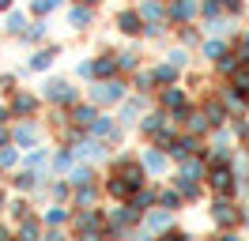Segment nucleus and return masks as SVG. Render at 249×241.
<instances>
[{"mask_svg": "<svg viewBox=\"0 0 249 241\" xmlns=\"http://www.w3.org/2000/svg\"><path fill=\"white\" fill-rule=\"evenodd\" d=\"M91 98L98 105H117L124 98V83H121V79H113V75H109V79H98V83L91 87Z\"/></svg>", "mask_w": 249, "mask_h": 241, "instance_id": "nucleus-1", "label": "nucleus"}, {"mask_svg": "<svg viewBox=\"0 0 249 241\" xmlns=\"http://www.w3.org/2000/svg\"><path fill=\"white\" fill-rule=\"evenodd\" d=\"M42 94H46L49 102H57V105H72V102L79 98V90L72 87V83H64V79H49Z\"/></svg>", "mask_w": 249, "mask_h": 241, "instance_id": "nucleus-2", "label": "nucleus"}, {"mask_svg": "<svg viewBox=\"0 0 249 241\" xmlns=\"http://www.w3.org/2000/svg\"><path fill=\"white\" fill-rule=\"evenodd\" d=\"M72 226H76V234H79V238H98V234H106V230H102V215H98V211H91V207H87V211H79Z\"/></svg>", "mask_w": 249, "mask_h": 241, "instance_id": "nucleus-3", "label": "nucleus"}, {"mask_svg": "<svg viewBox=\"0 0 249 241\" xmlns=\"http://www.w3.org/2000/svg\"><path fill=\"white\" fill-rule=\"evenodd\" d=\"M212 219H215V223L227 230V226H238V223H242V211L234 207V204H227V200L219 196V200H215V207H212Z\"/></svg>", "mask_w": 249, "mask_h": 241, "instance_id": "nucleus-4", "label": "nucleus"}, {"mask_svg": "<svg viewBox=\"0 0 249 241\" xmlns=\"http://www.w3.org/2000/svg\"><path fill=\"white\" fill-rule=\"evenodd\" d=\"M208 185H212V192L227 196L234 189V173L227 170V166H212V177H208Z\"/></svg>", "mask_w": 249, "mask_h": 241, "instance_id": "nucleus-5", "label": "nucleus"}, {"mask_svg": "<svg viewBox=\"0 0 249 241\" xmlns=\"http://www.w3.org/2000/svg\"><path fill=\"white\" fill-rule=\"evenodd\" d=\"M106 192L113 196V200H132V192H136V185L124 177V173H113V177L106 181Z\"/></svg>", "mask_w": 249, "mask_h": 241, "instance_id": "nucleus-6", "label": "nucleus"}, {"mask_svg": "<svg viewBox=\"0 0 249 241\" xmlns=\"http://www.w3.org/2000/svg\"><path fill=\"white\" fill-rule=\"evenodd\" d=\"M117 27H121L128 38H136V34L143 30V15H140V8H136V12H132V8H128V12H121V15H117Z\"/></svg>", "mask_w": 249, "mask_h": 241, "instance_id": "nucleus-7", "label": "nucleus"}, {"mask_svg": "<svg viewBox=\"0 0 249 241\" xmlns=\"http://www.w3.org/2000/svg\"><path fill=\"white\" fill-rule=\"evenodd\" d=\"M91 132L98 136V139H109V143H113V139H121V124H117V120H109V117H98L91 124Z\"/></svg>", "mask_w": 249, "mask_h": 241, "instance_id": "nucleus-8", "label": "nucleus"}, {"mask_svg": "<svg viewBox=\"0 0 249 241\" xmlns=\"http://www.w3.org/2000/svg\"><path fill=\"white\" fill-rule=\"evenodd\" d=\"M166 155H170L166 147H147L143 151V166H147L151 173H162V170H166Z\"/></svg>", "mask_w": 249, "mask_h": 241, "instance_id": "nucleus-9", "label": "nucleus"}, {"mask_svg": "<svg viewBox=\"0 0 249 241\" xmlns=\"http://www.w3.org/2000/svg\"><path fill=\"white\" fill-rule=\"evenodd\" d=\"M159 98H162V105H166V109L185 113V90H178L174 83H170V87H162V94H159Z\"/></svg>", "mask_w": 249, "mask_h": 241, "instance_id": "nucleus-10", "label": "nucleus"}, {"mask_svg": "<svg viewBox=\"0 0 249 241\" xmlns=\"http://www.w3.org/2000/svg\"><path fill=\"white\" fill-rule=\"evenodd\" d=\"M91 19H94L91 4H76V8L68 12V23H72L76 30H87V27H91Z\"/></svg>", "mask_w": 249, "mask_h": 241, "instance_id": "nucleus-11", "label": "nucleus"}, {"mask_svg": "<svg viewBox=\"0 0 249 241\" xmlns=\"http://www.w3.org/2000/svg\"><path fill=\"white\" fill-rule=\"evenodd\" d=\"M170 223H174V211L170 207H155L151 215H147V230H170Z\"/></svg>", "mask_w": 249, "mask_h": 241, "instance_id": "nucleus-12", "label": "nucleus"}, {"mask_svg": "<svg viewBox=\"0 0 249 241\" xmlns=\"http://www.w3.org/2000/svg\"><path fill=\"white\" fill-rule=\"evenodd\" d=\"M117 68H121V64H117V53H102V57L94 60V75H98V79H109Z\"/></svg>", "mask_w": 249, "mask_h": 241, "instance_id": "nucleus-13", "label": "nucleus"}, {"mask_svg": "<svg viewBox=\"0 0 249 241\" xmlns=\"http://www.w3.org/2000/svg\"><path fill=\"white\" fill-rule=\"evenodd\" d=\"M12 109H16L19 117H34V113H38V98L23 90V94H16V102H12Z\"/></svg>", "mask_w": 249, "mask_h": 241, "instance_id": "nucleus-14", "label": "nucleus"}, {"mask_svg": "<svg viewBox=\"0 0 249 241\" xmlns=\"http://www.w3.org/2000/svg\"><path fill=\"white\" fill-rule=\"evenodd\" d=\"M94 120H98V109H94V105H76V109H72V124H76V128H91Z\"/></svg>", "mask_w": 249, "mask_h": 241, "instance_id": "nucleus-15", "label": "nucleus"}, {"mask_svg": "<svg viewBox=\"0 0 249 241\" xmlns=\"http://www.w3.org/2000/svg\"><path fill=\"white\" fill-rule=\"evenodd\" d=\"M174 185H178V192L185 196V200H196V196H200V181L189 177V173H178V177H174Z\"/></svg>", "mask_w": 249, "mask_h": 241, "instance_id": "nucleus-16", "label": "nucleus"}, {"mask_svg": "<svg viewBox=\"0 0 249 241\" xmlns=\"http://www.w3.org/2000/svg\"><path fill=\"white\" fill-rule=\"evenodd\" d=\"M143 105H147V98H132V102L121 105V124H136L143 113Z\"/></svg>", "mask_w": 249, "mask_h": 241, "instance_id": "nucleus-17", "label": "nucleus"}, {"mask_svg": "<svg viewBox=\"0 0 249 241\" xmlns=\"http://www.w3.org/2000/svg\"><path fill=\"white\" fill-rule=\"evenodd\" d=\"M208 30H212V34H238V27H234V19L231 15H212V19H208Z\"/></svg>", "mask_w": 249, "mask_h": 241, "instance_id": "nucleus-18", "label": "nucleus"}, {"mask_svg": "<svg viewBox=\"0 0 249 241\" xmlns=\"http://www.w3.org/2000/svg\"><path fill=\"white\" fill-rule=\"evenodd\" d=\"M136 219H140V211H136V207H132V211H121V207L109 211V226H113V230H124V226H132Z\"/></svg>", "mask_w": 249, "mask_h": 241, "instance_id": "nucleus-19", "label": "nucleus"}, {"mask_svg": "<svg viewBox=\"0 0 249 241\" xmlns=\"http://www.w3.org/2000/svg\"><path fill=\"white\" fill-rule=\"evenodd\" d=\"M53 60H57V45H49V49H38V53L31 57V68H34V72H46Z\"/></svg>", "mask_w": 249, "mask_h": 241, "instance_id": "nucleus-20", "label": "nucleus"}, {"mask_svg": "<svg viewBox=\"0 0 249 241\" xmlns=\"http://www.w3.org/2000/svg\"><path fill=\"white\" fill-rule=\"evenodd\" d=\"M166 15H170V19H193V15H196V0H174Z\"/></svg>", "mask_w": 249, "mask_h": 241, "instance_id": "nucleus-21", "label": "nucleus"}, {"mask_svg": "<svg viewBox=\"0 0 249 241\" xmlns=\"http://www.w3.org/2000/svg\"><path fill=\"white\" fill-rule=\"evenodd\" d=\"M155 83H159V87L178 83V64H170V60H166V64H159V68H155Z\"/></svg>", "mask_w": 249, "mask_h": 241, "instance_id": "nucleus-22", "label": "nucleus"}, {"mask_svg": "<svg viewBox=\"0 0 249 241\" xmlns=\"http://www.w3.org/2000/svg\"><path fill=\"white\" fill-rule=\"evenodd\" d=\"M16 143L19 147H34V143H38V124H19L16 128Z\"/></svg>", "mask_w": 249, "mask_h": 241, "instance_id": "nucleus-23", "label": "nucleus"}, {"mask_svg": "<svg viewBox=\"0 0 249 241\" xmlns=\"http://www.w3.org/2000/svg\"><path fill=\"white\" fill-rule=\"evenodd\" d=\"M162 128H166V113H147V117L140 120V132H147V136L162 132Z\"/></svg>", "mask_w": 249, "mask_h": 241, "instance_id": "nucleus-24", "label": "nucleus"}, {"mask_svg": "<svg viewBox=\"0 0 249 241\" xmlns=\"http://www.w3.org/2000/svg\"><path fill=\"white\" fill-rule=\"evenodd\" d=\"M140 15H143V23H162V8H159V0H143L140 4Z\"/></svg>", "mask_w": 249, "mask_h": 241, "instance_id": "nucleus-25", "label": "nucleus"}, {"mask_svg": "<svg viewBox=\"0 0 249 241\" xmlns=\"http://www.w3.org/2000/svg\"><path fill=\"white\" fill-rule=\"evenodd\" d=\"M76 158H102L106 151H102V143H94V139H87V143H76Z\"/></svg>", "mask_w": 249, "mask_h": 241, "instance_id": "nucleus-26", "label": "nucleus"}, {"mask_svg": "<svg viewBox=\"0 0 249 241\" xmlns=\"http://www.w3.org/2000/svg\"><path fill=\"white\" fill-rule=\"evenodd\" d=\"M227 109H231V105L219 98V102H208V109H204V113L212 117V124H223V120H227Z\"/></svg>", "mask_w": 249, "mask_h": 241, "instance_id": "nucleus-27", "label": "nucleus"}, {"mask_svg": "<svg viewBox=\"0 0 249 241\" xmlns=\"http://www.w3.org/2000/svg\"><path fill=\"white\" fill-rule=\"evenodd\" d=\"M68 181H72V185H91V181H94V170H91V166H76V170L68 173Z\"/></svg>", "mask_w": 249, "mask_h": 241, "instance_id": "nucleus-28", "label": "nucleus"}, {"mask_svg": "<svg viewBox=\"0 0 249 241\" xmlns=\"http://www.w3.org/2000/svg\"><path fill=\"white\" fill-rule=\"evenodd\" d=\"M12 185H16L19 192H27V189H34V185H38V173L23 170V173H16V177H12Z\"/></svg>", "mask_w": 249, "mask_h": 241, "instance_id": "nucleus-29", "label": "nucleus"}, {"mask_svg": "<svg viewBox=\"0 0 249 241\" xmlns=\"http://www.w3.org/2000/svg\"><path fill=\"white\" fill-rule=\"evenodd\" d=\"M8 30H12V34H16V38H23V34H27V15L23 12H12V19H8Z\"/></svg>", "mask_w": 249, "mask_h": 241, "instance_id": "nucleus-30", "label": "nucleus"}, {"mask_svg": "<svg viewBox=\"0 0 249 241\" xmlns=\"http://www.w3.org/2000/svg\"><path fill=\"white\" fill-rule=\"evenodd\" d=\"M19 234H23L27 241H34L38 234H42V226H38V223L31 219V215H27V219H19Z\"/></svg>", "mask_w": 249, "mask_h": 241, "instance_id": "nucleus-31", "label": "nucleus"}, {"mask_svg": "<svg viewBox=\"0 0 249 241\" xmlns=\"http://www.w3.org/2000/svg\"><path fill=\"white\" fill-rule=\"evenodd\" d=\"M181 173H189V177H196V181H200L204 173H208V166H204V162H196V158H185V166H181Z\"/></svg>", "mask_w": 249, "mask_h": 241, "instance_id": "nucleus-32", "label": "nucleus"}, {"mask_svg": "<svg viewBox=\"0 0 249 241\" xmlns=\"http://www.w3.org/2000/svg\"><path fill=\"white\" fill-rule=\"evenodd\" d=\"M76 204L79 207H91L94 204V189L91 185H76Z\"/></svg>", "mask_w": 249, "mask_h": 241, "instance_id": "nucleus-33", "label": "nucleus"}, {"mask_svg": "<svg viewBox=\"0 0 249 241\" xmlns=\"http://www.w3.org/2000/svg\"><path fill=\"white\" fill-rule=\"evenodd\" d=\"M117 64H121V68H128V72H132V68L140 64V53H136V49H124V53H117Z\"/></svg>", "mask_w": 249, "mask_h": 241, "instance_id": "nucleus-34", "label": "nucleus"}, {"mask_svg": "<svg viewBox=\"0 0 249 241\" xmlns=\"http://www.w3.org/2000/svg\"><path fill=\"white\" fill-rule=\"evenodd\" d=\"M204 57H208V60L227 57V45H223V42H204Z\"/></svg>", "mask_w": 249, "mask_h": 241, "instance_id": "nucleus-35", "label": "nucleus"}, {"mask_svg": "<svg viewBox=\"0 0 249 241\" xmlns=\"http://www.w3.org/2000/svg\"><path fill=\"white\" fill-rule=\"evenodd\" d=\"M159 204H162V207H170V211H178V207H181V192H170V189H166V192L159 196Z\"/></svg>", "mask_w": 249, "mask_h": 241, "instance_id": "nucleus-36", "label": "nucleus"}, {"mask_svg": "<svg viewBox=\"0 0 249 241\" xmlns=\"http://www.w3.org/2000/svg\"><path fill=\"white\" fill-rule=\"evenodd\" d=\"M208 124H212L208 113H193V120H189V128H193V132H208Z\"/></svg>", "mask_w": 249, "mask_h": 241, "instance_id": "nucleus-37", "label": "nucleus"}, {"mask_svg": "<svg viewBox=\"0 0 249 241\" xmlns=\"http://www.w3.org/2000/svg\"><path fill=\"white\" fill-rule=\"evenodd\" d=\"M46 162H49V151H46V147H42V151H34L31 158H27V166H31V170H42Z\"/></svg>", "mask_w": 249, "mask_h": 241, "instance_id": "nucleus-38", "label": "nucleus"}, {"mask_svg": "<svg viewBox=\"0 0 249 241\" xmlns=\"http://www.w3.org/2000/svg\"><path fill=\"white\" fill-rule=\"evenodd\" d=\"M151 83H155V72H136V87H140V94H143V90H151Z\"/></svg>", "mask_w": 249, "mask_h": 241, "instance_id": "nucleus-39", "label": "nucleus"}, {"mask_svg": "<svg viewBox=\"0 0 249 241\" xmlns=\"http://www.w3.org/2000/svg\"><path fill=\"white\" fill-rule=\"evenodd\" d=\"M64 219H68V215H64L61 207H49V211H46V226H61Z\"/></svg>", "mask_w": 249, "mask_h": 241, "instance_id": "nucleus-40", "label": "nucleus"}, {"mask_svg": "<svg viewBox=\"0 0 249 241\" xmlns=\"http://www.w3.org/2000/svg\"><path fill=\"white\" fill-rule=\"evenodd\" d=\"M42 34H46V23H34V27L27 30V34H23V42H38Z\"/></svg>", "mask_w": 249, "mask_h": 241, "instance_id": "nucleus-41", "label": "nucleus"}, {"mask_svg": "<svg viewBox=\"0 0 249 241\" xmlns=\"http://www.w3.org/2000/svg\"><path fill=\"white\" fill-rule=\"evenodd\" d=\"M72 158H76V151H61L53 162H57V170H68V166H72Z\"/></svg>", "mask_w": 249, "mask_h": 241, "instance_id": "nucleus-42", "label": "nucleus"}, {"mask_svg": "<svg viewBox=\"0 0 249 241\" xmlns=\"http://www.w3.org/2000/svg\"><path fill=\"white\" fill-rule=\"evenodd\" d=\"M166 60H170V64H178V68H185V64H189V53H185V49H174Z\"/></svg>", "mask_w": 249, "mask_h": 241, "instance_id": "nucleus-43", "label": "nucleus"}, {"mask_svg": "<svg viewBox=\"0 0 249 241\" xmlns=\"http://www.w3.org/2000/svg\"><path fill=\"white\" fill-rule=\"evenodd\" d=\"M76 72L83 75V79H91V75H94V60H79V64H76Z\"/></svg>", "mask_w": 249, "mask_h": 241, "instance_id": "nucleus-44", "label": "nucleus"}, {"mask_svg": "<svg viewBox=\"0 0 249 241\" xmlns=\"http://www.w3.org/2000/svg\"><path fill=\"white\" fill-rule=\"evenodd\" d=\"M0 166H16V147H4V151H0Z\"/></svg>", "mask_w": 249, "mask_h": 241, "instance_id": "nucleus-45", "label": "nucleus"}, {"mask_svg": "<svg viewBox=\"0 0 249 241\" xmlns=\"http://www.w3.org/2000/svg\"><path fill=\"white\" fill-rule=\"evenodd\" d=\"M12 215H16V223H19V219H27V204H23V200L12 204Z\"/></svg>", "mask_w": 249, "mask_h": 241, "instance_id": "nucleus-46", "label": "nucleus"}, {"mask_svg": "<svg viewBox=\"0 0 249 241\" xmlns=\"http://www.w3.org/2000/svg\"><path fill=\"white\" fill-rule=\"evenodd\" d=\"M223 8H227L231 15H238V12H242V0H223Z\"/></svg>", "mask_w": 249, "mask_h": 241, "instance_id": "nucleus-47", "label": "nucleus"}, {"mask_svg": "<svg viewBox=\"0 0 249 241\" xmlns=\"http://www.w3.org/2000/svg\"><path fill=\"white\" fill-rule=\"evenodd\" d=\"M181 42L193 45V42H200V38H196V30H189V27H185V30H181Z\"/></svg>", "mask_w": 249, "mask_h": 241, "instance_id": "nucleus-48", "label": "nucleus"}, {"mask_svg": "<svg viewBox=\"0 0 249 241\" xmlns=\"http://www.w3.org/2000/svg\"><path fill=\"white\" fill-rule=\"evenodd\" d=\"M53 196H57V200H64V196H68V185H61V181H57V185H53Z\"/></svg>", "mask_w": 249, "mask_h": 241, "instance_id": "nucleus-49", "label": "nucleus"}, {"mask_svg": "<svg viewBox=\"0 0 249 241\" xmlns=\"http://www.w3.org/2000/svg\"><path fill=\"white\" fill-rule=\"evenodd\" d=\"M12 136H16V132H8V128H4V124H0V147H4V143H8V139H12Z\"/></svg>", "mask_w": 249, "mask_h": 241, "instance_id": "nucleus-50", "label": "nucleus"}, {"mask_svg": "<svg viewBox=\"0 0 249 241\" xmlns=\"http://www.w3.org/2000/svg\"><path fill=\"white\" fill-rule=\"evenodd\" d=\"M4 120H8V109H4V105H0V124H4Z\"/></svg>", "mask_w": 249, "mask_h": 241, "instance_id": "nucleus-51", "label": "nucleus"}, {"mask_svg": "<svg viewBox=\"0 0 249 241\" xmlns=\"http://www.w3.org/2000/svg\"><path fill=\"white\" fill-rule=\"evenodd\" d=\"M4 8H12V0H0V12H4Z\"/></svg>", "mask_w": 249, "mask_h": 241, "instance_id": "nucleus-52", "label": "nucleus"}, {"mask_svg": "<svg viewBox=\"0 0 249 241\" xmlns=\"http://www.w3.org/2000/svg\"><path fill=\"white\" fill-rule=\"evenodd\" d=\"M83 4H91V8H94V4H98V0H83Z\"/></svg>", "mask_w": 249, "mask_h": 241, "instance_id": "nucleus-53", "label": "nucleus"}, {"mask_svg": "<svg viewBox=\"0 0 249 241\" xmlns=\"http://www.w3.org/2000/svg\"><path fill=\"white\" fill-rule=\"evenodd\" d=\"M0 211H4V192H0Z\"/></svg>", "mask_w": 249, "mask_h": 241, "instance_id": "nucleus-54", "label": "nucleus"}, {"mask_svg": "<svg viewBox=\"0 0 249 241\" xmlns=\"http://www.w3.org/2000/svg\"><path fill=\"white\" fill-rule=\"evenodd\" d=\"M246 49H249V30H246Z\"/></svg>", "mask_w": 249, "mask_h": 241, "instance_id": "nucleus-55", "label": "nucleus"}, {"mask_svg": "<svg viewBox=\"0 0 249 241\" xmlns=\"http://www.w3.org/2000/svg\"><path fill=\"white\" fill-rule=\"evenodd\" d=\"M4 234H8V230H4V226H0V238H4Z\"/></svg>", "mask_w": 249, "mask_h": 241, "instance_id": "nucleus-56", "label": "nucleus"}, {"mask_svg": "<svg viewBox=\"0 0 249 241\" xmlns=\"http://www.w3.org/2000/svg\"><path fill=\"white\" fill-rule=\"evenodd\" d=\"M0 30H4V27H0Z\"/></svg>", "mask_w": 249, "mask_h": 241, "instance_id": "nucleus-57", "label": "nucleus"}]
</instances>
